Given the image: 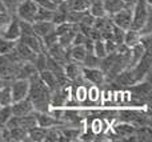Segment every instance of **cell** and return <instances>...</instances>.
I'll return each instance as SVG.
<instances>
[{
    "instance_id": "6da1fadb",
    "label": "cell",
    "mask_w": 152,
    "mask_h": 142,
    "mask_svg": "<svg viewBox=\"0 0 152 142\" xmlns=\"http://www.w3.org/2000/svg\"><path fill=\"white\" fill-rule=\"evenodd\" d=\"M27 97L34 105V112H48L50 110L51 90L39 79V74L29 80V90Z\"/></svg>"
},
{
    "instance_id": "7a4b0ae2",
    "label": "cell",
    "mask_w": 152,
    "mask_h": 142,
    "mask_svg": "<svg viewBox=\"0 0 152 142\" xmlns=\"http://www.w3.org/2000/svg\"><path fill=\"white\" fill-rule=\"evenodd\" d=\"M152 4H148L145 0H136L132 8V23L131 28L140 31L147 23L148 19L152 17Z\"/></svg>"
},
{
    "instance_id": "3957f363",
    "label": "cell",
    "mask_w": 152,
    "mask_h": 142,
    "mask_svg": "<svg viewBox=\"0 0 152 142\" xmlns=\"http://www.w3.org/2000/svg\"><path fill=\"white\" fill-rule=\"evenodd\" d=\"M151 66H152V53L151 50H145L143 57L131 68L135 81L139 82L143 81L144 79H147V76L151 73Z\"/></svg>"
},
{
    "instance_id": "277c9868",
    "label": "cell",
    "mask_w": 152,
    "mask_h": 142,
    "mask_svg": "<svg viewBox=\"0 0 152 142\" xmlns=\"http://www.w3.org/2000/svg\"><path fill=\"white\" fill-rule=\"evenodd\" d=\"M36 11H37V4L35 3V0H21V3L16 8V16L20 20L34 23Z\"/></svg>"
},
{
    "instance_id": "5b68a950",
    "label": "cell",
    "mask_w": 152,
    "mask_h": 142,
    "mask_svg": "<svg viewBox=\"0 0 152 142\" xmlns=\"http://www.w3.org/2000/svg\"><path fill=\"white\" fill-rule=\"evenodd\" d=\"M10 90H11V97H12V102L20 101L28 96L29 90V80L24 79H15L10 84Z\"/></svg>"
},
{
    "instance_id": "8992f818",
    "label": "cell",
    "mask_w": 152,
    "mask_h": 142,
    "mask_svg": "<svg viewBox=\"0 0 152 142\" xmlns=\"http://www.w3.org/2000/svg\"><path fill=\"white\" fill-rule=\"evenodd\" d=\"M69 96H71L69 86L56 88L55 90H52V92H51L50 108H64V106L68 104Z\"/></svg>"
},
{
    "instance_id": "52a82bcc",
    "label": "cell",
    "mask_w": 152,
    "mask_h": 142,
    "mask_svg": "<svg viewBox=\"0 0 152 142\" xmlns=\"http://www.w3.org/2000/svg\"><path fill=\"white\" fill-rule=\"evenodd\" d=\"M35 113V117H36V122L39 126L42 128H45V129H48V128H63L66 126V124H64L61 120L56 118V117H53L51 113H48V112H34Z\"/></svg>"
},
{
    "instance_id": "ba28073f",
    "label": "cell",
    "mask_w": 152,
    "mask_h": 142,
    "mask_svg": "<svg viewBox=\"0 0 152 142\" xmlns=\"http://www.w3.org/2000/svg\"><path fill=\"white\" fill-rule=\"evenodd\" d=\"M83 79L84 81L91 82L92 85L97 88H102L105 85V76L99 68H84L83 66Z\"/></svg>"
},
{
    "instance_id": "9c48e42d",
    "label": "cell",
    "mask_w": 152,
    "mask_h": 142,
    "mask_svg": "<svg viewBox=\"0 0 152 142\" xmlns=\"http://www.w3.org/2000/svg\"><path fill=\"white\" fill-rule=\"evenodd\" d=\"M111 21H112L115 25H118L119 28L127 29L131 28V23H132V9H121L119 12L113 13L110 16Z\"/></svg>"
},
{
    "instance_id": "30bf717a",
    "label": "cell",
    "mask_w": 152,
    "mask_h": 142,
    "mask_svg": "<svg viewBox=\"0 0 152 142\" xmlns=\"http://www.w3.org/2000/svg\"><path fill=\"white\" fill-rule=\"evenodd\" d=\"M1 36L4 39H8V40H16L20 37V27H19V17L16 15L11 16V20L10 23L7 24L4 29L1 31Z\"/></svg>"
},
{
    "instance_id": "8fae6325",
    "label": "cell",
    "mask_w": 152,
    "mask_h": 142,
    "mask_svg": "<svg viewBox=\"0 0 152 142\" xmlns=\"http://www.w3.org/2000/svg\"><path fill=\"white\" fill-rule=\"evenodd\" d=\"M47 53L53 58V60H56L58 63H60L61 65H64L66 63H68V61H69L68 48L61 47L59 43H56V44H53L52 47L48 48Z\"/></svg>"
},
{
    "instance_id": "7c38bea8",
    "label": "cell",
    "mask_w": 152,
    "mask_h": 142,
    "mask_svg": "<svg viewBox=\"0 0 152 142\" xmlns=\"http://www.w3.org/2000/svg\"><path fill=\"white\" fill-rule=\"evenodd\" d=\"M11 112L13 116H26L34 112V105H32L31 100L28 97L23 98L20 101L11 104Z\"/></svg>"
},
{
    "instance_id": "4fadbf2b",
    "label": "cell",
    "mask_w": 152,
    "mask_h": 142,
    "mask_svg": "<svg viewBox=\"0 0 152 142\" xmlns=\"http://www.w3.org/2000/svg\"><path fill=\"white\" fill-rule=\"evenodd\" d=\"M19 41L24 43L26 45H28L29 48H31L34 52L36 53H40V52H47V49H45L44 47V43H43L42 37H39L37 35H31V36H20L19 37Z\"/></svg>"
},
{
    "instance_id": "5bb4252c",
    "label": "cell",
    "mask_w": 152,
    "mask_h": 142,
    "mask_svg": "<svg viewBox=\"0 0 152 142\" xmlns=\"http://www.w3.org/2000/svg\"><path fill=\"white\" fill-rule=\"evenodd\" d=\"M39 72L35 68L34 63H29V61H23L20 63L16 72V79H24V80H31L32 77L37 76Z\"/></svg>"
},
{
    "instance_id": "9a60e30c",
    "label": "cell",
    "mask_w": 152,
    "mask_h": 142,
    "mask_svg": "<svg viewBox=\"0 0 152 142\" xmlns=\"http://www.w3.org/2000/svg\"><path fill=\"white\" fill-rule=\"evenodd\" d=\"M135 130H136V126H134L132 124H128V122H120V124L113 126L115 137H119L118 140L121 141H126L128 137L135 134Z\"/></svg>"
},
{
    "instance_id": "2e32d148",
    "label": "cell",
    "mask_w": 152,
    "mask_h": 142,
    "mask_svg": "<svg viewBox=\"0 0 152 142\" xmlns=\"http://www.w3.org/2000/svg\"><path fill=\"white\" fill-rule=\"evenodd\" d=\"M15 50L18 52V55L20 56V58L23 61H29V63H34V60L36 58V52L31 49L28 45H26L24 43L19 41L16 40V44H15Z\"/></svg>"
},
{
    "instance_id": "e0dca14e",
    "label": "cell",
    "mask_w": 152,
    "mask_h": 142,
    "mask_svg": "<svg viewBox=\"0 0 152 142\" xmlns=\"http://www.w3.org/2000/svg\"><path fill=\"white\" fill-rule=\"evenodd\" d=\"M34 27V32L35 35H37L39 37H44L45 35H48L50 32L55 31L56 25L50 20H44V21H34L32 23Z\"/></svg>"
},
{
    "instance_id": "ac0fdd59",
    "label": "cell",
    "mask_w": 152,
    "mask_h": 142,
    "mask_svg": "<svg viewBox=\"0 0 152 142\" xmlns=\"http://www.w3.org/2000/svg\"><path fill=\"white\" fill-rule=\"evenodd\" d=\"M103 5H104V9L107 12V16L113 15L121 9H127L123 0H103Z\"/></svg>"
},
{
    "instance_id": "d6986e66",
    "label": "cell",
    "mask_w": 152,
    "mask_h": 142,
    "mask_svg": "<svg viewBox=\"0 0 152 142\" xmlns=\"http://www.w3.org/2000/svg\"><path fill=\"white\" fill-rule=\"evenodd\" d=\"M39 79L47 85L48 89H50L51 92L58 88V81H56L55 73H52V72L48 71V69H44V71L39 72Z\"/></svg>"
},
{
    "instance_id": "ffe728a7",
    "label": "cell",
    "mask_w": 152,
    "mask_h": 142,
    "mask_svg": "<svg viewBox=\"0 0 152 142\" xmlns=\"http://www.w3.org/2000/svg\"><path fill=\"white\" fill-rule=\"evenodd\" d=\"M87 55V50L84 48V45H71L68 48V56L69 60L72 61H77V63H81L84 60Z\"/></svg>"
},
{
    "instance_id": "44dd1931",
    "label": "cell",
    "mask_w": 152,
    "mask_h": 142,
    "mask_svg": "<svg viewBox=\"0 0 152 142\" xmlns=\"http://www.w3.org/2000/svg\"><path fill=\"white\" fill-rule=\"evenodd\" d=\"M13 116V114H12ZM18 117V126L23 128V129H27L29 130L31 128L36 126L37 122H36V117H35V113L32 112V113L29 114H26V116H16Z\"/></svg>"
},
{
    "instance_id": "7402d4cb",
    "label": "cell",
    "mask_w": 152,
    "mask_h": 142,
    "mask_svg": "<svg viewBox=\"0 0 152 142\" xmlns=\"http://www.w3.org/2000/svg\"><path fill=\"white\" fill-rule=\"evenodd\" d=\"M140 37H142V35H140L139 31H136V29H127L126 33H124V44L127 45V47H134V45L139 44L140 43Z\"/></svg>"
},
{
    "instance_id": "603a6c76",
    "label": "cell",
    "mask_w": 152,
    "mask_h": 142,
    "mask_svg": "<svg viewBox=\"0 0 152 142\" xmlns=\"http://www.w3.org/2000/svg\"><path fill=\"white\" fill-rule=\"evenodd\" d=\"M145 53V49L144 47H143L142 44H136L134 45V47H131V56H129V65L128 68H132V66L135 65V64L137 63V61L140 60V58L143 57V55Z\"/></svg>"
},
{
    "instance_id": "cb8c5ba5",
    "label": "cell",
    "mask_w": 152,
    "mask_h": 142,
    "mask_svg": "<svg viewBox=\"0 0 152 142\" xmlns=\"http://www.w3.org/2000/svg\"><path fill=\"white\" fill-rule=\"evenodd\" d=\"M45 133H47V129L45 128H42L39 125L31 128L28 130V141H34V142H42L44 141Z\"/></svg>"
},
{
    "instance_id": "d4e9b609",
    "label": "cell",
    "mask_w": 152,
    "mask_h": 142,
    "mask_svg": "<svg viewBox=\"0 0 152 142\" xmlns=\"http://www.w3.org/2000/svg\"><path fill=\"white\" fill-rule=\"evenodd\" d=\"M88 12L91 13L94 17H104V16H107V12H105L104 5H103V0L91 1L89 8H88Z\"/></svg>"
},
{
    "instance_id": "484cf974",
    "label": "cell",
    "mask_w": 152,
    "mask_h": 142,
    "mask_svg": "<svg viewBox=\"0 0 152 142\" xmlns=\"http://www.w3.org/2000/svg\"><path fill=\"white\" fill-rule=\"evenodd\" d=\"M67 3L68 11H87L89 8V0H64Z\"/></svg>"
},
{
    "instance_id": "4316f807",
    "label": "cell",
    "mask_w": 152,
    "mask_h": 142,
    "mask_svg": "<svg viewBox=\"0 0 152 142\" xmlns=\"http://www.w3.org/2000/svg\"><path fill=\"white\" fill-rule=\"evenodd\" d=\"M10 138L11 141H28V130L23 128H12L10 129Z\"/></svg>"
},
{
    "instance_id": "83f0119b",
    "label": "cell",
    "mask_w": 152,
    "mask_h": 142,
    "mask_svg": "<svg viewBox=\"0 0 152 142\" xmlns=\"http://www.w3.org/2000/svg\"><path fill=\"white\" fill-rule=\"evenodd\" d=\"M99 64H100V58L95 53H87L84 60L81 61V65L84 68H99Z\"/></svg>"
},
{
    "instance_id": "f1b7e54d",
    "label": "cell",
    "mask_w": 152,
    "mask_h": 142,
    "mask_svg": "<svg viewBox=\"0 0 152 142\" xmlns=\"http://www.w3.org/2000/svg\"><path fill=\"white\" fill-rule=\"evenodd\" d=\"M0 3H1L5 12L10 13L11 16H13L16 15V8L21 3V0H0Z\"/></svg>"
},
{
    "instance_id": "f546056e",
    "label": "cell",
    "mask_w": 152,
    "mask_h": 142,
    "mask_svg": "<svg viewBox=\"0 0 152 142\" xmlns=\"http://www.w3.org/2000/svg\"><path fill=\"white\" fill-rule=\"evenodd\" d=\"M52 16H53V11L45 9V8L37 5V11H36V15H35V21H44V20L51 21L52 20Z\"/></svg>"
},
{
    "instance_id": "4dcf8cb0",
    "label": "cell",
    "mask_w": 152,
    "mask_h": 142,
    "mask_svg": "<svg viewBox=\"0 0 152 142\" xmlns=\"http://www.w3.org/2000/svg\"><path fill=\"white\" fill-rule=\"evenodd\" d=\"M87 11H68L67 12V21L72 24H79L83 19V16L87 13Z\"/></svg>"
},
{
    "instance_id": "1f68e13d",
    "label": "cell",
    "mask_w": 152,
    "mask_h": 142,
    "mask_svg": "<svg viewBox=\"0 0 152 142\" xmlns=\"http://www.w3.org/2000/svg\"><path fill=\"white\" fill-rule=\"evenodd\" d=\"M60 129L56 126L53 128H48L47 133H45L44 141L45 142H59V138H60Z\"/></svg>"
},
{
    "instance_id": "d6a6232c",
    "label": "cell",
    "mask_w": 152,
    "mask_h": 142,
    "mask_svg": "<svg viewBox=\"0 0 152 142\" xmlns=\"http://www.w3.org/2000/svg\"><path fill=\"white\" fill-rule=\"evenodd\" d=\"M15 44H16V41L4 39V37L0 35V55H5V53H8L10 50H12L13 48H15Z\"/></svg>"
},
{
    "instance_id": "836d02e7",
    "label": "cell",
    "mask_w": 152,
    "mask_h": 142,
    "mask_svg": "<svg viewBox=\"0 0 152 142\" xmlns=\"http://www.w3.org/2000/svg\"><path fill=\"white\" fill-rule=\"evenodd\" d=\"M12 104V97H11V90L10 86H5L0 89V105L1 106H8Z\"/></svg>"
},
{
    "instance_id": "e575fe53",
    "label": "cell",
    "mask_w": 152,
    "mask_h": 142,
    "mask_svg": "<svg viewBox=\"0 0 152 142\" xmlns=\"http://www.w3.org/2000/svg\"><path fill=\"white\" fill-rule=\"evenodd\" d=\"M19 27H20V36H31V35H35L32 23H28V21H24L19 19Z\"/></svg>"
},
{
    "instance_id": "d590c367",
    "label": "cell",
    "mask_w": 152,
    "mask_h": 142,
    "mask_svg": "<svg viewBox=\"0 0 152 142\" xmlns=\"http://www.w3.org/2000/svg\"><path fill=\"white\" fill-rule=\"evenodd\" d=\"M124 33H126V31H124V29L119 28V27L115 25V24L112 25V40L118 45L123 44V41H124Z\"/></svg>"
},
{
    "instance_id": "8d00e7d4",
    "label": "cell",
    "mask_w": 152,
    "mask_h": 142,
    "mask_svg": "<svg viewBox=\"0 0 152 142\" xmlns=\"http://www.w3.org/2000/svg\"><path fill=\"white\" fill-rule=\"evenodd\" d=\"M94 53L99 58H103L104 56H107L105 47H104V41H103L102 39H97V40H95L94 41Z\"/></svg>"
},
{
    "instance_id": "74e56055",
    "label": "cell",
    "mask_w": 152,
    "mask_h": 142,
    "mask_svg": "<svg viewBox=\"0 0 152 142\" xmlns=\"http://www.w3.org/2000/svg\"><path fill=\"white\" fill-rule=\"evenodd\" d=\"M12 116V112H11V105L8 106H1L0 105V129L5 125V122L8 121V118Z\"/></svg>"
},
{
    "instance_id": "f35d334b",
    "label": "cell",
    "mask_w": 152,
    "mask_h": 142,
    "mask_svg": "<svg viewBox=\"0 0 152 142\" xmlns=\"http://www.w3.org/2000/svg\"><path fill=\"white\" fill-rule=\"evenodd\" d=\"M45 55H47V52L37 53L36 58L34 60V65H35V68L37 69V72H42L45 69Z\"/></svg>"
},
{
    "instance_id": "ab89813d",
    "label": "cell",
    "mask_w": 152,
    "mask_h": 142,
    "mask_svg": "<svg viewBox=\"0 0 152 142\" xmlns=\"http://www.w3.org/2000/svg\"><path fill=\"white\" fill-rule=\"evenodd\" d=\"M42 40H43V43H44L45 49H48L50 47H52L53 44L58 43V35L55 33V31H52V32H50L48 35H45L44 37H42Z\"/></svg>"
},
{
    "instance_id": "60d3db41",
    "label": "cell",
    "mask_w": 152,
    "mask_h": 142,
    "mask_svg": "<svg viewBox=\"0 0 152 142\" xmlns=\"http://www.w3.org/2000/svg\"><path fill=\"white\" fill-rule=\"evenodd\" d=\"M51 21H52L55 25H59V24L67 21V13L55 9V11H53V16H52V20H51Z\"/></svg>"
},
{
    "instance_id": "b9f144b4",
    "label": "cell",
    "mask_w": 152,
    "mask_h": 142,
    "mask_svg": "<svg viewBox=\"0 0 152 142\" xmlns=\"http://www.w3.org/2000/svg\"><path fill=\"white\" fill-rule=\"evenodd\" d=\"M11 20V15L7 13L5 11H0V35H1V31L7 27V24L10 23Z\"/></svg>"
},
{
    "instance_id": "7bdbcfd3",
    "label": "cell",
    "mask_w": 152,
    "mask_h": 142,
    "mask_svg": "<svg viewBox=\"0 0 152 142\" xmlns=\"http://www.w3.org/2000/svg\"><path fill=\"white\" fill-rule=\"evenodd\" d=\"M140 44L144 47L145 50H151V48H152V36H151V33L142 35V37H140Z\"/></svg>"
},
{
    "instance_id": "ee69618b",
    "label": "cell",
    "mask_w": 152,
    "mask_h": 142,
    "mask_svg": "<svg viewBox=\"0 0 152 142\" xmlns=\"http://www.w3.org/2000/svg\"><path fill=\"white\" fill-rule=\"evenodd\" d=\"M103 41H104V47H105V52H107V55H108V53L116 52V49H118V44H116L112 39L103 40Z\"/></svg>"
},
{
    "instance_id": "f6af8a7d",
    "label": "cell",
    "mask_w": 152,
    "mask_h": 142,
    "mask_svg": "<svg viewBox=\"0 0 152 142\" xmlns=\"http://www.w3.org/2000/svg\"><path fill=\"white\" fill-rule=\"evenodd\" d=\"M35 3H36L39 7H43V8H45V9H51V11L56 9V5L53 4L51 0H35Z\"/></svg>"
},
{
    "instance_id": "bcb514c9",
    "label": "cell",
    "mask_w": 152,
    "mask_h": 142,
    "mask_svg": "<svg viewBox=\"0 0 152 142\" xmlns=\"http://www.w3.org/2000/svg\"><path fill=\"white\" fill-rule=\"evenodd\" d=\"M95 137H96V134H95L91 130V128H89V130H87V132H81L79 140L80 141H95Z\"/></svg>"
},
{
    "instance_id": "7dc6e473",
    "label": "cell",
    "mask_w": 152,
    "mask_h": 142,
    "mask_svg": "<svg viewBox=\"0 0 152 142\" xmlns=\"http://www.w3.org/2000/svg\"><path fill=\"white\" fill-rule=\"evenodd\" d=\"M86 40H87V36H86V35H83L80 31H79L75 35L74 41H72V45H83L84 43H86Z\"/></svg>"
},
{
    "instance_id": "c3c4849f",
    "label": "cell",
    "mask_w": 152,
    "mask_h": 142,
    "mask_svg": "<svg viewBox=\"0 0 152 142\" xmlns=\"http://www.w3.org/2000/svg\"><path fill=\"white\" fill-rule=\"evenodd\" d=\"M11 82H12V80L0 76V89H3V88H5V86H10Z\"/></svg>"
},
{
    "instance_id": "681fc988",
    "label": "cell",
    "mask_w": 152,
    "mask_h": 142,
    "mask_svg": "<svg viewBox=\"0 0 152 142\" xmlns=\"http://www.w3.org/2000/svg\"><path fill=\"white\" fill-rule=\"evenodd\" d=\"M51 1H52V3H53V4H55V5H56V7H58V5H59V4H60V3H61V1H64V0H51Z\"/></svg>"
},
{
    "instance_id": "f907efd6",
    "label": "cell",
    "mask_w": 152,
    "mask_h": 142,
    "mask_svg": "<svg viewBox=\"0 0 152 142\" xmlns=\"http://www.w3.org/2000/svg\"><path fill=\"white\" fill-rule=\"evenodd\" d=\"M0 11H4V8H3V5H1V3H0Z\"/></svg>"
},
{
    "instance_id": "816d5d0a",
    "label": "cell",
    "mask_w": 152,
    "mask_h": 142,
    "mask_svg": "<svg viewBox=\"0 0 152 142\" xmlns=\"http://www.w3.org/2000/svg\"><path fill=\"white\" fill-rule=\"evenodd\" d=\"M145 1H147L148 4H152V0H145Z\"/></svg>"
}]
</instances>
